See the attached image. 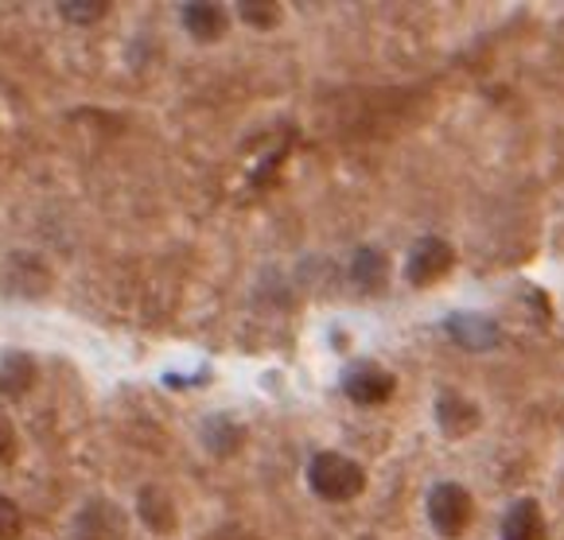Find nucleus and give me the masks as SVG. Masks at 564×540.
Instances as JSON below:
<instances>
[{"label": "nucleus", "instance_id": "1", "mask_svg": "<svg viewBox=\"0 0 564 540\" xmlns=\"http://www.w3.org/2000/svg\"><path fill=\"white\" fill-rule=\"evenodd\" d=\"M307 483L319 498L327 502H350L355 494H362L366 474L355 459L335 455V451H319L312 463H307Z\"/></svg>", "mask_w": 564, "mask_h": 540}, {"label": "nucleus", "instance_id": "2", "mask_svg": "<svg viewBox=\"0 0 564 540\" xmlns=\"http://www.w3.org/2000/svg\"><path fill=\"white\" fill-rule=\"evenodd\" d=\"M429 517L441 537H459L471 521V494L456 483H441L429 494Z\"/></svg>", "mask_w": 564, "mask_h": 540}, {"label": "nucleus", "instance_id": "3", "mask_svg": "<svg viewBox=\"0 0 564 540\" xmlns=\"http://www.w3.org/2000/svg\"><path fill=\"white\" fill-rule=\"evenodd\" d=\"M448 268H452V245L441 242V238H424V242H416V250L409 253L405 276H409V284L424 288V284L441 280Z\"/></svg>", "mask_w": 564, "mask_h": 540}, {"label": "nucleus", "instance_id": "4", "mask_svg": "<svg viewBox=\"0 0 564 540\" xmlns=\"http://www.w3.org/2000/svg\"><path fill=\"white\" fill-rule=\"evenodd\" d=\"M343 389L355 405H382L393 393V377L378 366H355L347 377H343Z\"/></svg>", "mask_w": 564, "mask_h": 540}, {"label": "nucleus", "instance_id": "5", "mask_svg": "<svg viewBox=\"0 0 564 540\" xmlns=\"http://www.w3.org/2000/svg\"><path fill=\"white\" fill-rule=\"evenodd\" d=\"M502 540H545V517L538 502H518L502 517Z\"/></svg>", "mask_w": 564, "mask_h": 540}, {"label": "nucleus", "instance_id": "6", "mask_svg": "<svg viewBox=\"0 0 564 540\" xmlns=\"http://www.w3.org/2000/svg\"><path fill=\"white\" fill-rule=\"evenodd\" d=\"M183 24H187V32L203 43L218 40V35L226 32V16L218 4H187V9H183Z\"/></svg>", "mask_w": 564, "mask_h": 540}, {"label": "nucleus", "instance_id": "7", "mask_svg": "<svg viewBox=\"0 0 564 540\" xmlns=\"http://www.w3.org/2000/svg\"><path fill=\"white\" fill-rule=\"evenodd\" d=\"M436 416H441L444 432H452V436H464L467 428H475V405H467L456 393H444V397L436 400Z\"/></svg>", "mask_w": 564, "mask_h": 540}, {"label": "nucleus", "instance_id": "8", "mask_svg": "<svg viewBox=\"0 0 564 540\" xmlns=\"http://www.w3.org/2000/svg\"><path fill=\"white\" fill-rule=\"evenodd\" d=\"M137 509H141V517L149 521V529L167 532V529L175 525L172 502H167V494H160V491H144V494H141V502H137Z\"/></svg>", "mask_w": 564, "mask_h": 540}, {"label": "nucleus", "instance_id": "9", "mask_svg": "<svg viewBox=\"0 0 564 540\" xmlns=\"http://www.w3.org/2000/svg\"><path fill=\"white\" fill-rule=\"evenodd\" d=\"M355 276H358V284H362V288H378V284H382V276H386L382 253H373V250L358 253V257H355Z\"/></svg>", "mask_w": 564, "mask_h": 540}, {"label": "nucleus", "instance_id": "10", "mask_svg": "<svg viewBox=\"0 0 564 540\" xmlns=\"http://www.w3.org/2000/svg\"><path fill=\"white\" fill-rule=\"evenodd\" d=\"M20 537V509L9 498H0V540Z\"/></svg>", "mask_w": 564, "mask_h": 540}, {"label": "nucleus", "instance_id": "11", "mask_svg": "<svg viewBox=\"0 0 564 540\" xmlns=\"http://www.w3.org/2000/svg\"><path fill=\"white\" fill-rule=\"evenodd\" d=\"M12 455H17V432H12V425L0 416V466L12 463Z\"/></svg>", "mask_w": 564, "mask_h": 540}, {"label": "nucleus", "instance_id": "12", "mask_svg": "<svg viewBox=\"0 0 564 540\" xmlns=\"http://www.w3.org/2000/svg\"><path fill=\"white\" fill-rule=\"evenodd\" d=\"M241 16H246L249 24H273L276 4H241Z\"/></svg>", "mask_w": 564, "mask_h": 540}, {"label": "nucleus", "instance_id": "13", "mask_svg": "<svg viewBox=\"0 0 564 540\" xmlns=\"http://www.w3.org/2000/svg\"><path fill=\"white\" fill-rule=\"evenodd\" d=\"M106 12V4H63V16L70 20H98Z\"/></svg>", "mask_w": 564, "mask_h": 540}]
</instances>
